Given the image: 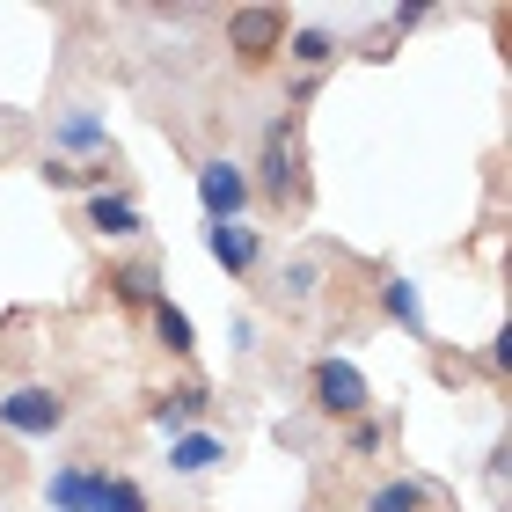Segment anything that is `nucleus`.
I'll list each match as a JSON object with an SVG mask.
<instances>
[{
  "instance_id": "f257e3e1",
  "label": "nucleus",
  "mask_w": 512,
  "mask_h": 512,
  "mask_svg": "<svg viewBox=\"0 0 512 512\" xmlns=\"http://www.w3.org/2000/svg\"><path fill=\"white\" fill-rule=\"evenodd\" d=\"M0 425L22 432V439H52V432L66 425V395L44 388V381H22V388L0 395Z\"/></svg>"
},
{
  "instance_id": "f03ea898",
  "label": "nucleus",
  "mask_w": 512,
  "mask_h": 512,
  "mask_svg": "<svg viewBox=\"0 0 512 512\" xmlns=\"http://www.w3.org/2000/svg\"><path fill=\"white\" fill-rule=\"evenodd\" d=\"M227 52L242 66H271L286 52V8H235L227 15Z\"/></svg>"
},
{
  "instance_id": "7ed1b4c3",
  "label": "nucleus",
  "mask_w": 512,
  "mask_h": 512,
  "mask_svg": "<svg viewBox=\"0 0 512 512\" xmlns=\"http://www.w3.org/2000/svg\"><path fill=\"white\" fill-rule=\"evenodd\" d=\"M308 388H315V410L322 417H366V374L352 359H315V374H308Z\"/></svg>"
},
{
  "instance_id": "20e7f679",
  "label": "nucleus",
  "mask_w": 512,
  "mask_h": 512,
  "mask_svg": "<svg viewBox=\"0 0 512 512\" xmlns=\"http://www.w3.org/2000/svg\"><path fill=\"white\" fill-rule=\"evenodd\" d=\"M198 205H205V227H220V220H242V205H249V176L235 169V161H198Z\"/></svg>"
},
{
  "instance_id": "39448f33",
  "label": "nucleus",
  "mask_w": 512,
  "mask_h": 512,
  "mask_svg": "<svg viewBox=\"0 0 512 512\" xmlns=\"http://www.w3.org/2000/svg\"><path fill=\"white\" fill-rule=\"evenodd\" d=\"M264 191H271V198H293V191H300V132H293L286 118L264 132Z\"/></svg>"
},
{
  "instance_id": "423d86ee",
  "label": "nucleus",
  "mask_w": 512,
  "mask_h": 512,
  "mask_svg": "<svg viewBox=\"0 0 512 512\" xmlns=\"http://www.w3.org/2000/svg\"><path fill=\"white\" fill-rule=\"evenodd\" d=\"M205 249H213V264H227V271H256V256H264V242H256V227H242V220H220V227H205Z\"/></svg>"
},
{
  "instance_id": "0eeeda50",
  "label": "nucleus",
  "mask_w": 512,
  "mask_h": 512,
  "mask_svg": "<svg viewBox=\"0 0 512 512\" xmlns=\"http://www.w3.org/2000/svg\"><path fill=\"white\" fill-rule=\"evenodd\" d=\"M227 461V439L220 432H183V439H169V469L176 476H205V469H220Z\"/></svg>"
},
{
  "instance_id": "6e6552de",
  "label": "nucleus",
  "mask_w": 512,
  "mask_h": 512,
  "mask_svg": "<svg viewBox=\"0 0 512 512\" xmlns=\"http://www.w3.org/2000/svg\"><path fill=\"white\" fill-rule=\"evenodd\" d=\"M88 227H96V235H110V242H132L147 220H139V205H132V198L96 191V198H88Z\"/></svg>"
},
{
  "instance_id": "1a4fd4ad",
  "label": "nucleus",
  "mask_w": 512,
  "mask_h": 512,
  "mask_svg": "<svg viewBox=\"0 0 512 512\" xmlns=\"http://www.w3.org/2000/svg\"><path fill=\"white\" fill-rule=\"evenodd\" d=\"M110 469H52V505L59 512H96Z\"/></svg>"
},
{
  "instance_id": "9d476101",
  "label": "nucleus",
  "mask_w": 512,
  "mask_h": 512,
  "mask_svg": "<svg viewBox=\"0 0 512 512\" xmlns=\"http://www.w3.org/2000/svg\"><path fill=\"white\" fill-rule=\"evenodd\" d=\"M161 432L169 439H183V425H191V417H205V388H183V395H161V403L147 410Z\"/></svg>"
},
{
  "instance_id": "9b49d317",
  "label": "nucleus",
  "mask_w": 512,
  "mask_h": 512,
  "mask_svg": "<svg viewBox=\"0 0 512 512\" xmlns=\"http://www.w3.org/2000/svg\"><path fill=\"white\" fill-rule=\"evenodd\" d=\"M154 286H161V271H154V264H125V271H110V293H118L125 308H154V300H161Z\"/></svg>"
},
{
  "instance_id": "f8f14e48",
  "label": "nucleus",
  "mask_w": 512,
  "mask_h": 512,
  "mask_svg": "<svg viewBox=\"0 0 512 512\" xmlns=\"http://www.w3.org/2000/svg\"><path fill=\"white\" fill-rule=\"evenodd\" d=\"M381 308H388L395 322H403V330H417V337H425V300H417V286H410V278H388V286H381Z\"/></svg>"
},
{
  "instance_id": "ddd939ff",
  "label": "nucleus",
  "mask_w": 512,
  "mask_h": 512,
  "mask_svg": "<svg viewBox=\"0 0 512 512\" xmlns=\"http://www.w3.org/2000/svg\"><path fill=\"white\" fill-rule=\"evenodd\" d=\"M154 337L169 344L176 359H191V352H198V337H191V315H183V308H169V300H154Z\"/></svg>"
},
{
  "instance_id": "4468645a",
  "label": "nucleus",
  "mask_w": 512,
  "mask_h": 512,
  "mask_svg": "<svg viewBox=\"0 0 512 512\" xmlns=\"http://www.w3.org/2000/svg\"><path fill=\"white\" fill-rule=\"evenodd\" d=\"M366 512H425V483H381Z\"/></svg>"
},
{
  "instance_id": "2eb2a0df",
  "label": "nucleus",
  "mask_w": 512,
  "mask_h": 512,
  "mask_svg": "<svg viewBox=\"0 0 512 512\" xmlns=\"http://www.w3.org/2000/svg\"><path fill=\"white\" fill-rule=\"evenodd\" d=\"M96 512H147V491H139L132 476H103V498H96Z\"/></svg>"
},
{
  "instance_id": "dca6fc26",
  "label": "nucleus",
  "mask_w": 512,
  "mask_h": 512,
  "mask_svg": "<svg viewBox=\"0 0 512 512\" xmlns=\"http://www.w3.org/2000/svg\"><path fill=\"white\" fill-rule=\"evenodd\" d=\"M59 139H66V147H110L103 118H88V110H66V118H59Z\"/></svg>"
},
{
  "instance_id": "f3484780",
  "label": "nucleus",
  "mask_w": 512,
  "mask_h": 512,
  "mask_svg": "<svg viewBox=\"0 0 512 512\" xmlns=\"http://www.w3.org/2000/svg\"><path fill=\"white\" fill-rule=\"evenodd\" d=\"M286 52H293L300 66H330V59H337V44L322 37V30H286Z\"/></svg>"
},
{
  "instance_id": "a211bd4d",
  "label": "nucleus",
  "mask_w": 512,
  "mask_h": 512,
  "mask_svg": "<svg viewBox=\"0 0 512 512\" xmlns=\"http://www.w3.org/2000/svg\"><path fill=\"white\" fill-rule=\"evenodd\" d=\"M308 286H315V264H286L278 271V300H293V308L308 300Z\"/></svg>"
},
{
  "instance_id": "6ab92c4d",
  "label": "nucleus",
  "mask_w": 512,
  "mask_h": 512,
  "mask_svg": "<svg viewBox=\"0 0 512 512\" xmlns=\"http://www.w3.org/2000/svg\"><path fill=\"white\" fill-rule=\"evenodd\" d=\"M381 447V425H366V417H359V425H352V454H374Z\"/></svg>"
}]
</instances>
